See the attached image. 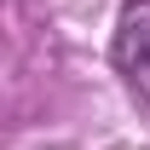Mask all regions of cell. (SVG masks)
<instances>
[{
	"instance_id": "1",
	"label": "cell",
	"mask_w": 150,
	"mask_h": 150,
	"mask_svg": "<svg viewBox=\"0 0 150 150\" xmlns=\"http://www.w3.org/2000/svg\"><path fill=\"white\" fill-rule=\"evenodd\" d=\"M115 69L133 81V93L150 104V6H127L115 23Z\"/></svg>"
}]
</instances>
